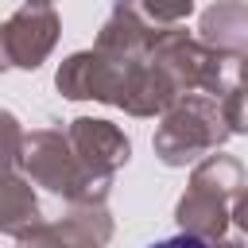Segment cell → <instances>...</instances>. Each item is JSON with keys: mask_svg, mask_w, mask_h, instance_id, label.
Segmentation results:
<instances>
[{"mask_svg": "<svg viewBox=\"0 0 248 248\" xmlns=\"http://www.w3.org/2000/svg\"><path fill=\"white\" fill-rule=\"evenodd\" d=\"M151 248H209L202 236H186V232H178V236H167V240H159V244H151Z\"/></svg>", "mask_w": 248, "mask_h": 248, "instance_id": "cell-1", "label": "cell"}]
</instances>
